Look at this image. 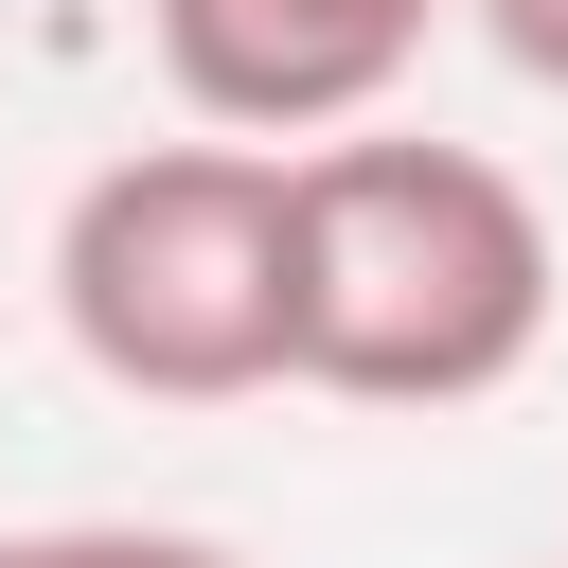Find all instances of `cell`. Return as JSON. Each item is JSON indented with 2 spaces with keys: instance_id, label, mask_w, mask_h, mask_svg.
I'll return each mask as SVG.
<instances>
[{
  "instance_id": "cell-2",
  "label": "cell",
  "mask_w": 568,
  "mask_h": 568,
  "mask_svg": "<svg viewBox=\"0 0 568 568\" xmlns=\"http://www.w3.org/2000/svg\"><path fill=\"white\" fill-rule=\"evenodd\" d=\"M53 320L124 408L284 390V160L266 142H124L53 213Z\"/></svg>"
},
{
  "instance_id": "cell-4",
  "label": "cell",
  "mask_w": 568,
  "mask_h": 568,
  "mask_svg": "<svg viewBox=\"0 0 568 568\" xmlns=\"http://www.w3.org/2000/svg\"><path fill=\"white\" fill-rule=\"evenodd\" d=\"M0 568H231V550L160 515H53V532H0Z\"/></svg>"
},
{
  "instance_id": "cell-5",
  "label": "cell",
  "mask_w": 568,
  "mask_h": 568,
  "mask_svg": "<svg viewBox=\"0 0 568 568\" xmlns=\"http://www.w3.org/2000/svg\"><path fill=\"white\" fill-rule=\"evenodd\" d=\"M479 36H497V71L515 89H568V0H462Z\"/></svg>"
},
{
  "instance_id": "cell-1",
  "label": "cell",
  "mask_w": 568,
  "mask_h": 568,
  "mask_svg": "<svg viewBox=\"0 0 568 568\" xmlns=\"http://www.w3.org/2000/svg\"><path fill=\"white\" fill-rule=\"evenodd\" d=\"M550 213L479 142L337 124L284 160V390L337 408H479L550 355Z\"/></svg>"
},
{
  "instance_id": "cell-6",
  "label": "cell",
  "mask_w": 568,
  "mask_h": 568,
  "mask_svg": "<svg viewBox=\"0 0 568 568\" xmlns=\"http://www.w3.org/2000/svg\"><path fill=\"white\" fill-rule=\"evenodd\" d=\"M550 568H568V550H550Z\"/></svg>"
},
{
  "instance_id": "cell-3",
  "label": "cell",
  "mask_w": 568,
  "mask_h": 568,
  "mask_svg": "<svg viewBox=\"0 0 568 568\" xmlns=\"http://www.w3.org/2000/svg\"><path fill=\"white\" fill-rule=\"evenodd\" d=\"M444 18H462V0H142L160 89L195 106V142H266V160L373 124V106L426 71Z\"/></svg>"
}]
</instances>
